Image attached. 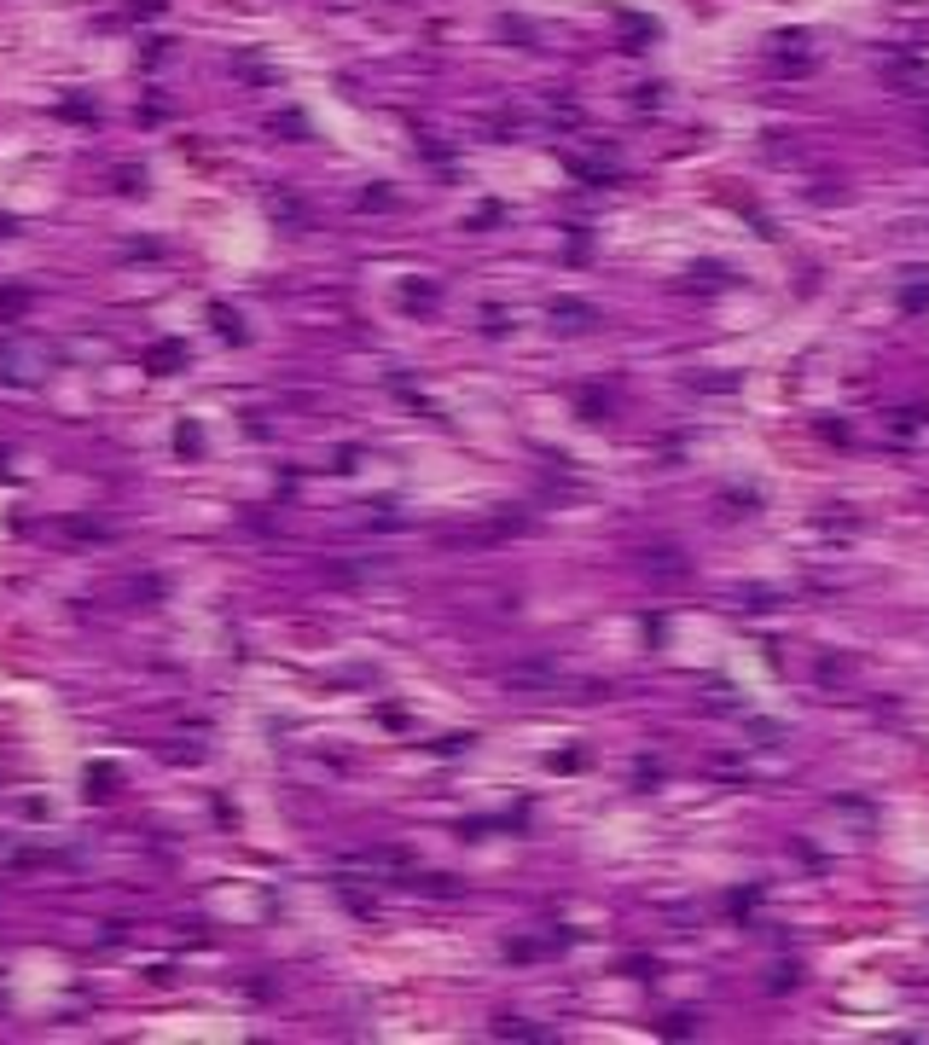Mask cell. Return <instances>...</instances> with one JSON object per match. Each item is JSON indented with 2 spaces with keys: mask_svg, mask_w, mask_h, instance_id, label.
<instances>
[{
  "mask_svg": "<svg viewBox=\"0 0 929 1045\" xmlns=\"http://www.w3.org/2000/svg\"><path fill=\"white\" fill-rule=\"evenodd\" d=\"M117 187H122V192H140L145 175H140V169H117Z\"/></svg>",
  "mask_w": 929,
  "mask_h": 1045,
  "instance_id": "obj_12",
  "label": "cell"
},
{
  "mask_svg": "<svg viewBox=\"0 0 929 1045\" xmlns=\"http://www.w3.org/2000/svg\"><path fill=\"white\" fill-rule=\"evenodd\" d=\"M558 319H564V331H581V326H593V314H586L581 309V302H558V309H552Z\"/></svg>",
  "mask_w": 929,
  "mask_h": 1045,
  "instance_id": "obj_5",
  "label": "cell"
},
{
  "mask_svg": "<svg viewBox=\"0 0 929 1045\" xmlns=\"http://www.w3.org/2000/svg\"><path fill=\"white\" fill-rule=\"evenodd\" d=\"M163 12V0H134V18H157Z\"/></svg>",
  "mask_w": 929,
  "mask_h": 1045,
  "instance_id": "obj_14",
  "label": "cell"
},
{
  "mask_svg": "<svg viewBox=\"0 0 929 1045\" xmlns=\"http://www.w3.org/2000/svg\"><path fill=\"white\" fill-rule=\"evenodd\" d=\"M569 169H576L581 180H616V163H610L604 152H593V157H569Z\"/></svg>",
  "mask_w": 929,
  "mask_h": 1045,
  "instance_id": "obj_2",
  "label": "cell"
},
{
  "mask_svg": "<svg viewBox=\"0 0 929 1045\" xmlns=\"http://www.w3.org/2000/svg\"><path fill=\"white\" fill-rule=\"evenodd\" d=\"M267 209H273V215L285 221V227H302V204L291 198V192H273V198H267Z\"/></svg>",
  "mask_w": 929,
  "mask_h": 1045,
  "instance_id": "obj_4",
  "label": "cell"
},
{
  "mask_svg": "<svg viewBox=\"0 0 929 1045\" xmlns=\"http://www.w3.org/2000/svg\"><path fill=\"white\" fill-rule=\"evenodd\" d=\"M210 319H215V331H221L227 343H244V319L232 314V309H221V302H215V309H210Z\"/></svg>",
  "mask_w": 929,
  "mask_h": 1045,
  "instance_id": "obj_3",
  "label": "cell"
},
{
  "mask_svg": "<svg viewBox=\"0 0 929 1045\" xmlns=\"http://www.w3.org/2000/svg\"><path fill=\"white\" fill-rule=\"evenodd\" d=\"M924 134H929V122H924Z\"/></svg>",
  "mask_w": 929,
  "mask_h": 1045,
  "instance_id": "obj_16",
  "label": "cell"
},
{
  "mask_svg": "<svg viewBox=\"0 0 929 1045\" xmlns=\"http://www.w3.org/2000/svg\"><path fill=\"white\" fill-rule=\"evenodd\" d=\"M175 448H180V453H198V448H204L198 424H180V430H175Z\"/></svg>",
  "mask_w": 929,
  "mask_h": 1045,
  "instance_id": "obj_9",
  "label": "cell"
},
{
  "mask_svg": "<svg viewBox=\"0 0 929 1045\" xmlns=\"http://www.w3.org/2000/svg\"><path fill=\"white\" fill-rule=\"evenodd\" d=\"M621 35H628V41H651V23H645V18H621Z\"/></svg>",
  "mask_w": 929,
  "mask_h": 1045,
  "instance_id": "obj_11",
  "label": "cell"
},
{
  "mask_svg": "<svg viewBox=\"0 0 929 1045\" xmlns=\"http://www.w3.org/2000/svg\"><path fill=\"white\" fill-rule=\"evenodd\" d=\"M65 117H82V122H88V117H93V105H88V100H65Z\"/></svg>",
  "mask_w": 929,
  "mask_h": 1045,
  "instance_id": "obj_13",
  "label": "cell"
},
{
  "mask_svg": "<svg viewBox=\"0 0 929 1045\" xmlns=\"http://www.w3.org/2000/svg\"><path fill=\"white\" fill-rule=\"evenodd\" d=\"M273 134H308V122H302L297 110H285V117H273Z\"/></svg>",
  "mask_w": 929,
  "mask_h": 1045,
  "instance_id": "obj_10",
  "label": "cell"
},
{
  "mask_svg": "<svg viewBox=\"0 0 929 1045\" xmlns=\"http://www.w3.org/2000/svg\"><path fill=\"white\" fill-rule=\"evenodd\" d=\"M30 309V291H0V319H18Z\"/></svg>",
  "mask_w": 929,
  "mask_h": 1045,
  "instance_id": "obj_7",
  "label": "cell"
},
{
  "mask_svg": "<svg viewBox=\"0 0 929 1045\" xmlns=\"http://www.w3.org/2000/svg\"><path fill=\"white\" fill-rule=\"evenodd\" d=\"M111 784H117L111 767H93V772H88V796H93V802H105V796H111Z\"/></svg>",
  "mask_w": 929,
  "mask_h": 1045,
  "instance_id": "obj_6",
  "label": "cell"
},
{
  "mask_svg": "<svg viewBox=\"0 0 929 1045\" xmlns=\"http://www.w3.org/2000/svg\"><path fill=\"white\" fill-rule=\"evenodd\" d=\"M145 366H152V372H180V366H187V349H180V343H152V349H145Z\"/></svg>",
  "mask_w": 929,
  "mask_h": 1045,
  "instance_id": "obj_1",
  "label": "cell"
},
{
  "mask_svg": "<svg viewBox=\"0 0 929 1045\" xmlns=\"http://www.w3.org/2000/svg\"><path fill=\"white\" fill-rule=\"evenodd\" d=\"M482 331H506V314H499V309H482Z\"/></svg>",
  "mask_w": 929,
  "mask_h": 1045,
  "instance_id": "obj_15",
  "label": "cell"
},
{
  "mask_svg": "<svg viewBox=\"0 0 929 1045\" xmlns=\"http://www.w3.org/2000/svg\"><path fill=\"white\" fill-rule=\"evenodd\" d=\"M401 302H407V309H430L436 291H430V285H407V291H401Z\"/></svg>",
  "mask_w": 929,
  "mask_h": 1045,
  "instance_id": "obj_8",
  "label": "cell"
}]
</instances>
